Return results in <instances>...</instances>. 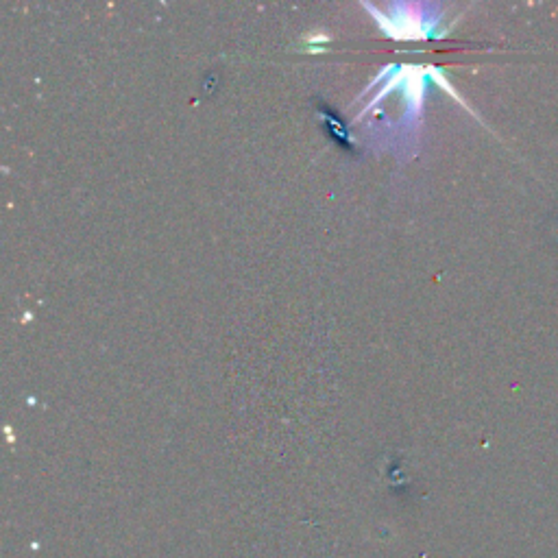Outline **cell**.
Returning a JSON list of instances; mask_svg holds the SVG:
<instances>
[{"instance_id":"cell-1","label":"cell","mask_w":558,"mask_h":558,"mask_svg":"<svg viewBox=\"0 0 558 558\" xmlns=\"http://www.w3.org/2000/svg\"><path fill=\"white\" fill-rule=\"evenodd\" d=\"M367 7V5H365ZM371 14L375 16V20H378V24L382 27V31H386L391 38H397V40H419V38H428L426 31H423L421 24L417 20H412V18H388V16H382L378 9L375 7H367Z\"/></svg>"}]
</instances>
